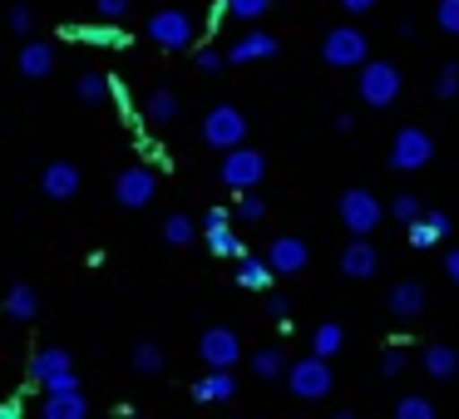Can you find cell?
Masks as SVG:
<instances>
[{
	"mask_svg": "<svg viewBox=\"0 0 459 419\" xmlns=\"http://www.w3.org/2000/svg\"><path fill=\"white\" fill-rule=\"evenodd\" d=\"M287 389L297 399H326L331 389H336V380H331V360L316 355V350H311L307 360H291L287 365Z\"/></svg>",
	"mask_w": 459,
	"mask_h": 419,
	"instance_id": "1",
	"label": "cell"
},
{
	"mask_svg": "<svg viewBox=\"0 0 459 419\" xmlns=\"http://www.w3.org/2000/svg\"><path fill=\"white\" fill-rule=\"evenodd\" d=\"M218 178L228 183L232 192H252L262 178H267V158H262L257 149H247V143H238V149H228V153H222Z\"/></svg>",
	"mask_w": 459,
	"mask_h": 419,
	"instance_id": "2",
	"label": "cell"
},
{
	"mask_svg": "<svg viewBox=\"0 0 459 419\" xmlns=\"http://www.w3.org/2000/svg\"><path fill=\"white\" fill-rule=\"evenodd\" d=\"M336 218H341V227H346L351 237H366V232H376V227H380L385 208L376 202V192H366V188H346V192H341V202H336Z\"/></svg>",
	"mask_w": 459,
	"mask_h": 419,
	"instance_id": "3",
	"label": "cell"
},
{
	"mask_svg": "<svg viewBox=\"0 0 459 419\" xmlns=\"http://www.w3.org/2000/svg\"><path fill=\"white\" fill-rule=\"evenodd\" d=\"M400 84H405V80H400V70L390 60H366V64H360V84H356V90H360V99H366L370 109H390V104L400 99Z\"/></svg>",
	"mask_w": 459,
	"mask_h": 419,
	"instance_id": "4",
	"label": "cell"
},
{
	"mask_svg": "<svg viewBox=\"0 0 459 419\" xmlns=\"http://www.w3.org/2000/svg\"><path fill=\"white\" fill-rule=\"evenodd\" d=\"M203 143L218 153L238 149V143H247V114L232 109V104H218V109H208V119H203Z\"/></svg>",
	"mask_w": 459,
	"mask_h": 419,
	"instance_id": "5",
	"label": "cell"
},
{
	"mask_svg": "<svg viewBox=\"0 0 459 419\" xmlns=\"http://www.w3.org/2000/svg\"><path fill=\"white\" fill-rule=\"evenodd\" d=\"M321 60H326L331 70H360V64L370 60L366 35H360L356 25H341V30H326V40H321Z\"/></svg>",
	"mask_w": 459,
	"mask_h": 419,
	"instance_id": "6",
	"label": "cell"
},
{
	"mask_svg": "<svg viewBox=\"0 0 459 419\" xmlns=\"http://www.w3.org/2000/svg\"><path fill=\"white\" fill-rule=\"evenodd\" d=\"M429 158H435V139L425 129L395 133V143H390V168L395 173H420V168H429Z\"/></svg>",
	"mask_w": 459,
	"mask_h": 419,
	"instance_id": "7",
	"label": "cell"
},
{
	"mask_svg": "<svg viewBox=\"0 0 459 419\" xmlns=\"http://www.w3.org/2000/svg\"><path fill=\"white\" fill-rule=\"evenodd\" d=\"M198 355L208 360V370H232L242 360V340H238V330H228V326H212V330H203V340H198Z\"/></svg>",
	"mask_w": 459,
	"mask_h": 419,
	"instance_id": "8",
	"label": "cell"
},
{
	"mask_svg": "<svg viewBox=\"0 0 459 419\" xmlns=\"http://www.w3.org/2000/svg\"><path fill=\"white\" fill-rule=\"evenodd\" d=\"M153 192H159V173H153V168H124L119 183H114L119 208H149Z\"/></svg>",
	"mask_w": 459,
	"mask_h": 419,
	"instance_id": "9",
	"label": "cell"
},
{
	"mask_svg": "<svg viewBox=\"0 0 459 419\" xmlns=\"http://www.w3.org/2000/svg\"><path fill=\"white\" fill-rule=\"evenodd\" d=\"M149 40L163 45V50H188L193 45V21L183 11H159L149 21Z\"/></svg>",
	"mask_w": 459,
	"mask_h": 419,
	"instance_id": "10",
	"label": "cell"
},
{
	"mask_svg": "<svg viewBox=\"0 0 459 419\" xmlns=\"http://www.w3.org/2000/svg\"><path fill=\"white\" fill-rule=\"evenodd\" d=\"M203 237H208L212 257H247V252H242V237L232 232V222H228L222 208H208V218H203Z\"/></svg>",
	"mask_w": 459,
	"mask_h": 419,
	"instance_id": "11",
	"label": "cell"
},
{
	"mask_svg": "<svg viewBox=\"0 0 459 419\" xmlns=\"http://www.w3.org/2000/svg\"><path fill=\"white\" fill-rule=\"evenodd\" d=\"M267 261H272L277 277H297V271H307L311 252H307V242H301V237H277L267 247Z\"/></svg>",
	"mask_w": 459,
	"mask_h": 419,
	"instance_id": "12",
	"label": "cell"
},
{
	"mask_svg": "<svg viewBox=\"0 0 459 419\" xmlns=\"http://www.w3.org/2000/svg\"><path fill=\"white\" fill-rule=\"evenodd\" d=\"M376 267H380L376 247H370L366 237H351L346 252H341V271H346L351 281H370V277H376Z\"/></svg>",
	"mask_w": 459,
	"mask_h": 419,
	"instance_id": "13",
	"label": "cell"
},
{
	"mask_svg": "<svg viewBox=\"0 0 459 419\" xmlns=\"http://www.w3.org/2000/svg\"><path fill=\"white\" fill-rule=\"evenodd\" d=\"M40 192L55 202H70L74 192H80V168H74V163H50V168L40 173Z\"/></svg>",
	"mask_w": 459,
	"mask_h": 419,
	"instance_id": "14",
	"label": "cell"
},
{
	"mask_svg": "<svg viewBox=\"0 0 459 419\" xmlns=\"http://www.w3.org/2000/svg\"><path fill=\"white\" fill-rule=\"evenodd\" d=\"M445 232H449V218H445V212H420V218L405 227V242H410L415 252H429L435 242H445Z\"/></svg>",
	"mask_w": 459,
	"mask_h": 419,
	"instance_id": "15",
	"label": "cell"
},
{
	"mask_svg": "<svg viewBox=\"0 0 459 419\" xmlns=\"http://www.w3.org/2000/svg\"><path fill=\"white\" fill-rule=\"evenodd\" d=\"M385 311L400 321H415L420 311H425V286H420V281H395L390 296H385Z\"/></svg>",
	"mask_w": 459,
	"mask_h": 419,
	"instance_id": "16",
	"label": "cell"
},
{
	"mask_svg": "<svg viewBox=\"0 0 459 419\" xmlns=\"http://www.w3.org/2000/svg\"><path fill=\"white\" fill-rule=\"evenodd\" d=\"M281 50V40L277 35H262V30H252V35H242L238 45L228 50V64H252V60H272V55Z\"/></svg>",
	"mask_w": 459,
	"mask_h": 419,
	"instance_id": "17",
	"label": "cell"
},
{
	"mask_svg": "<svg viewBox=\"0 0 459 419\" xmlns=\"http://www.w3.org/2000/svg\"><path fill=\"white\" fill-rule=\"evenodd\" d=\"M238 395V380H232V370H208V375L193 385V399L198 405H222V399Z\"/></svg>",
	"mask_w": 459,
	"mask_h": 419,
	"instance_id": "18",
	"label": "cell"
},
{
	"mask_svg": "<svg viewBox=\"0 0 459 419\" xmlns=\"http://www.w3.org/2000/svg\"><path fill=\"white\" fill-rule=\"evenodd\" d=\"M425 375L429 380H455L459 375V350L455 346H445V340H435V346H425Z\"/></svg>",
	"mask_w": 459,
	"mask_h": 419,
	"instance_id": "19",
	"label": "cell"
},
{
	"mask_svg": "<svg viewBox=\"0 0 459 419\" xmlns=\"http://www.w3.org/2000/svg\"><path fill=\"white\" fill-rule=\"evenodd\" d=\"M238 281L247 291H267L272 281H277V271H272L267 257H238Z\"/></svg>",
	"mask_w": 459,
	"mask_h": 419,
	"instance_id": "20",
	"label": "cell"
},
{
	"mask_svg": "<svg viewBox=\"0 0 459 419\" xmlns=\"http://www.w3.org/2000/svg\"><path fill=\"white\" fill-rule=\"evenodd\" d=\"M50 70H55V50H50V45H40V40H30L21 50V74H25V80H45Z\"/></svg>",
	"mask_w": 459,
	"mask_h": 419,
	"instance_id": "21",
	"label": "cell"
},
{
	"mask_svg": "<svg viewBox=\"0 0 459 419\" xmlns=\"http://www.w3.org/2000/svg\"><path fill=\"white\" fill-rule=\"evenodd\" d=\"M70 370V350H40V355L30 360V380L35 385H50L55 375H65Z\"/></svg>",
	"mask_w": 459,
	"mask_h": 419,
	"instance_id": "22",
	"label": "cell"
},
{
	"mask_svg": "<svg viewBox=\"0 0 459 419\" xmlns=\"http://www.w3.org/2000/svg\"><path fill=\"white\" fill-rule=\"evenodd\" d=\"M84 409H90V405H84L80 389H60V395H45V415H50V419H80Z\"/></svg>",
	"mask_w": 459,
	"mask_h": 419,
	"instance_id": "23",
	"label": "cell"
},
{
	"mask_svg": "<svg viewBox=\"0 0 459 419\" xmlns=\"http://www.w3.org/2000/svg\"><path fill=\"white\" fill-rule=\"evenodd\" d=\"M35 311H40V296H35L30 286H11V296H5V316H11V321H30Z\"/></svg>",
	"mask_w": 459,
	"mask_h": 419,
	"instance_id": "24",
	"label": "cell"
},
{
	"mask_svg": "<svg viewBox=\"0 0 459 419\" xmlns=\"http://www.w3.org/2000/svg\"><path fill=\"white\" fill-rule=\"evenodd\" d=\"M346 346V330L336 326V321H326V326H316V336H311V350H316V355H336V350Z\"/></svg>",
	"mask_w": 459,
	"mask_h": 419,
	"instance_id": "25",
	"label": "cell"
},
{
	"mask_svg": "<svg viewBox=\"0 0 459 419\" xmlns=\"http://www.w3.org/2000/svg\"><path fill=\"white\" fill-rule=\"evenodd\" d=\"M143 109H149V119H153V124H173V119H178V99H173L169 90H153Z\"/></svg>",
	"mask_w": 459,
	"mask_h": 419,
	"instance_id": "26",
	"label": "cell"
},
{
	"mask_svg": "<svg viewBox=\"0 0 459 419\" xmlns=\"http://www.w3.org/2000/svg\"><path fill=\"white\" fill-rule=\"evenodd\" d=\"M74 94H80L84 104H104V99H109V74H80Z\"/></svg>",
	"mask_w": 459,
	"mask_h": 419,
	"instance_id": "27",
	"label": "cell"
},
{
	"mask_svg": "<svg viewBox=\"0 0 459 419\" xmlns=\"http://www.w3.org/2000/svg\"><path fill=\"white\" fill-rule=\"evenodd\" d=\"M281 370H287V355H281V350H257V355H252V375L257 380H277Z\"/></svg>",
	"mask_w": 459,
	"mask_h": 419,
	"instance_id": "28",
	"label": "cell"
},
{
	"mask_svg": "<svg viewBox=\"0 0 459 419\" xmlns=\"http://www.w3.org/2000/svg\"><path fill=\"white\" fill-rule=\"evenodd\" d=\"M134 370H139V375H159V370H163V350L153 346V340L134 346Z\"/></svg>",
	"mask_w": 459,
	"mask_h": 419,
	"instance_id": "29",
	"label": "cell"
},
{
	"mask_svg": "<svg viewBox=\"0 0 459 419\" xmlns=\"http://www.w3.org/2000/svg\"><path fill=\"white\" fill-rule=\"evenodd\" d=\"M395 415L400 419H435V405L425 395H400L395 399Z\"/></svg>",
	"mask_w": 459,
	"mask_h": 419,
	"instance_id": "30",
	"label": "cell"
},
{
	"mask_svg": "<svg viewBox=\"0 0 459 419\" xmlns=\"http://www.w3.org/2000/svg\"><path fill=\"white\" fill-rule=\"evenodd\" d=\"M420 212H425V208H420V198H415V192H395V202H390V218H395L400 227H410V222H415Z\"/></svg>",
	"mask_w": 459,
	"mask_h": 419,
	"instance_id": "31",
	"label": "cell"
},
{
	"mask_svg": "<svg viewBox=\"0 0 459 419\" xmlns=\"http://www.w3.org/2000/svg\"><path fill=\"white\" fill-rule=\"evenodd\" d=\"M163 242H169V247H188V242H193V222L183 218V212H173V218L163 222Z\"/></svg>",
	"mask_w": 459,
	"mask_h": 419,
	"instance_id": "32",
	"label": "cell"
},
{
	"mask_svg": "<svg viewBox=\"0 0 459 419\" xmlns=\"http://www.w3.org/2000/svg\"><path fill=\"white\" fill-rule=\"evenodd\" d=\"M272 0H222V11L238 15V21H257V15H267Z\"/></svg>",
	"mask_w": 459,
	"mask_h": 419,
	"instance_id": "33",
	"label": "cell"
},
{
	"mask_svg": "<svg viewBox=\"0 0 459 419\" xmlns=\"http://www.w3.org/2000/svg\"><path fill=\"white\" fill-rule=\"evenodd\" d=\"M429 90H435V99H455V94H459V64H445Z\"/></svg>",
	"mask_w": 459,
	"mask_h": 419,
	"instance_id": "34",
	"label": "cell"
},
{
	"mask_svg": "<svg viewBox=\"0 0 459 419\" xmlns=\"http://www.w3.org/2000/svg\"><path fill=\"white\" fill-rule=\"evenodd\" d=\"M435 21H439V30H445V35H459V0H439Z\"/></svg>",
	"mask_w": 459,
	"mask_h": 419,
	"instance_id": "35",
	"label": "cell"
},
{
	"mask_svg": "<svg viewBox=\"0 0 459 419\" xmlns=\"http://www.w3.org/2000/svg\"><path fill=\"white\" fill-rule=\"evenodd\" d=\"M238 218H242V222H262V218H267V202H262V198H252V192H242Z\"/></svg>",
	"mask_w": 459,
	"mask_h": 419,
	"instance_id": "36",
	"label": "cell"
},
{
	"mask_svg": "<svg viewBox=\"0 0 459 419\" xmlns=\"http://www.w3.org/2000/svg\"><path fill=\"white\" fill-rule=\"evenodd\" d=\"M405 370V350H385L380 355V375H400Z\"/></svg>",
	"mask_w": 459,
	"mask_h": 419,
	"instance_id": "37",
	"label": "cell"
},
{
	"mask_svg": "<svg viewBox=\"0 0 459 419\" xmlns=\"http://www.w3.org/2000/svg\"><path fill=\"white\" fill-rule=\"evenodd\" d=\"M94 5H100L104 21H119V15H129V0H94Z\"/></svg>",
	"mask_w": 459,
	"mask_h": 419,
	"instance_id": "38",
	"label": "cell"
},
{
	"mask_svg": "<svg viewBox=\"0 0 459 419\" xmlns=\"http://www.w3.org/2000/svg\"><path fill=\"white\" fill-rule=\"evenodd\" d=\"M198 70H222V55L218 50H198Z\"/></svg>",
	"mask_w": 459,
	"mask_h": 419,
	"instance_id": "39",
	"label": "cell"
},
{
	"mask_svg": "<svg viewBox=\"0 0 459 419\" xmlns=\"http://www.w3.org/2000/svg\"><path fill=\"white\" fill-rule=\"evenodd\" d=\"M445 277H449V281H455V286H459V247H455V252H449V257H445Z\"/></svg>",
	"mask_w": 459,
	"mask_h": 419,
	"instance_id": "40",
	"label": "cell"
},
{
	"mask_svg": "<svg viewBox=\"0 0 459 419\" xmlns=\"http://www.w3.org/2000/svg\"><path fill=\"white\" fill-rule=\"evenodd\" d=\"M11 25H15V30H30V11H25V5H15V11H11Z\"/></svg>",
	"mask_w": 459,
	"mask_h": 419,
	"instance_id": "41",
	"label": "cell"
},
{
	"mask_svg": "<svg viewBox=\"0 0 459 419\" xmlns=\"http://www.w3.org/2000/svg\"><path fill=\"white\" fill-rule=\"evenodd\" d=\"M376 0H341V11H351V15H366Z\"/></svg>",
	"mask_w": 459,
	"mask_h": 419,
	"instance_id": "42",
	"label": "cell"
},
{
	"mask_svg": "<svg viewBox=\"0 0 459 419\" xmlns=\"http://www.w3.org/2000/svg\"><path fill=\"white\" fill-rule=\"evenodd\" d=\"M267 311H272V316H277V321H287V301H281V296H267Z\"/></svg>",
	"mask_w": 459,
	"mask_h": 419,
	"instance_id": "43",
	"label": "cell"
}]
</instances>
